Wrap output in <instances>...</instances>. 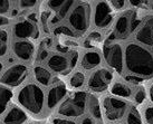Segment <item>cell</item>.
<instances>
[{
    "instance_id": "6da1fadb",
    "label": "cell",
    "mask_w": 153,
    "mask_h": 124,
    "mask_svg": "<svg viewBox=\"0 0 153 124\" xmlns=\"http://www.w3.org/2000/svg\"><path fill=\"white\" fill-rule=\"evenodd\" d=\"M124 64L128 73L141 78L153 76V55L137 43H130L124 49Z\"/></svg>"
},
{
    "instance_id": "7a4b0ae2",
    "label": "cell",
    "mask_w": 153,
    "mask_h": 124,
    "mask_svg": "<svg viewBox=\"0 0 153 124\" xmlns=\"http://www.w3.org/2000/svg\"><path fill=\"white\" fill-rule=\"evenodd\" d=\"M17 102L22 110L33 115H40L46 106V95L43 87L36 83L22 85L16 95Z\"/></svg>"
},
{
    "instance_id": "3957f363",
    "label": "cell",
    "mask_w": 153,
    "mask_h": 124,
    "mask_svg": "<svg viewBox=\"0 0 153 124\" xmlns=\"http://www.w3.org/2000/svg\"><path fill=\"white\" fill-rule=\"evenodd\" d=\"M88 95L85 92H75L58 105V115L66 119H76L85 114Z\"/></svg>"
},
{
    "instance_id": "277c9868",
    "label": "cell",
    "mask_w": 153,
    "mask_h": 124,
    "mask_svg": "<svg viewBox=\"0 0 153 124\" xmlns=\"http://www.w3.org/2000/svg\"><path fill=\"white\" fill-rule=\"evenodd\" d=\"M128 110V103L116 96H105L102 101L103 116L110 123L121 122V120L126 116Z\"/></svg>"
},
{
    "instance_id": "5b68a950",
    "label": "cell",
    "mask_w": 153,
    "mask_h": 124,
    "mask_svg": "<svg viewBox=\"0 0 153 124\" xmlns=\"http://www.w3.org/2000/svg\"><path fill=\"white\" fill-rule=\"evenodd\" d=\"M91 7L87 2H77L68 16V24L75 33L83 34L88 29L91 22Z\"/></svg>"
},
{
    "instance_id": "8992f818",
    "label": "cell",
    "mask_w": 153,
    "mask_h": 124,
    "mask_svg": "<svg viewBox=\"0 0 153 124\" xmlns=\"http://www.w3.org/2000/svg\"><path fill=\"white\" fill-rule=\"evenodd\" d=\"M103 56L106 64L115 69L117 73H122L124 67V51L122 46L114 42H108L103 47Z\"/></svg>"
},
{
    "instance_id": "52a82bcc",
    "label": "cell",
    "mask_w": 153,
    "mask_h": 124,
    "mask_svg": "<svg viewBox=\"0 0 153 124\" xmlns=\"http://www.w3.org/2000/svg\"><path fill=\"white\" fill-rule=\"evenodd\" d=\"M134 11L128 10L124 11L116 19L114 26V30L112 33V36L108 38V42L117 40V39H125L128 35L133 33V20L135 17Z\"/></svg>"
},
{
    "instance_id": "ba28073f",
    "label": "cell",
    "mask_w": 153,
    "mask_h": 124,
    "mask_svg": "<svg viewBox=\"0 0 153 124\" xmlns=\"http://www.w3.org/2000/svg\"><path fill=\"white\" fill-rule=\"evenodd\" d=\"M27 75H28V67L25 64L17 63L4 69V73L0 76V82L4 85L15 87V86L20 85L26 79Z\"/></svg>"
},
{
    "instance_id": "9c48e42d",
    "label": "cell",
    "mask_w": 153,
    "mask_h": 124,
    "mask_svg": "<svg viewBox=\"0 0 153 124\" xmlns=\"http://www.w3.org/2000/svg\"><path fill=\"white\" fill-rule=\"evenodd\" d=\"M114 19L113 10L110 2L107 1H97L94 7L93 20L94 25L100 29H104L110 27Z\"/></svg>"
},
{
    "instance_id": "30bf717a",
    "label": "cell",
    "mask_w": 153,
    "mask_h": 124,
    "mask_svg": "<svg viewBox=\"0 0 153 124\" xmlns=\"http://www.w3.org/2000/svg\"><path fill=\"white\" fill-rule=\"evenodd\" d=\"M113 81V73L107 68L96 69L95 72L91 74L87 82V86L89 90L93 92H104L108 88L111 83Z\"/></svg>"
},
{
    "instance_id": "8fae6325",
    "label": "cell",
    "mask_w": 153,
    "mask_h": 124,
    "mask_svg": "<svg viewBox=\"0 0 153 124\" xmlns=\"http://www.w3.org/2000/svg\"><path fill=\"white\" fill-rule=\"evenodd\" d=\"M13 36L18 40H28V38H36L38 36V28L36 22L29 18L22 19L13 25Z\"/></svg>"
},
{
    "instance_id": "7c38bea8",
    "label": "cell",
    "mask_w": 153,
    "mask_h": 124,
    "mask_svg": "<svg viewBox=\"0 0 153 124\" xmlns=\"http://www.w3.org/2000/svg\"><path fill=\"white\" fill-rule=\"evenodd\" d=\"M67 87L64 83H56L51 86L46 93V107L51 111L55 107L58 106V104L63 102V99L66 97Z\"/></svg>"
},
{
    "instance_id": "4fadbf2b",
    "label": "cell",
    "mask_w": 153,
    "mask_h": 124,
    "mask_svg": "<svg viewBox=\"0 0 153 124\" xmlns=\"http://www.w3.org/2000/svg\"><path fill=\"white\" fill-rule=\"evenodd\" d=\"M135 39L144 46H153V16H148L136 30Z\"/></svg>"
},
{
    "instance_id": "5bb4252c",
    "label": "cell",
    "mask_w": 153,
    "mask_h": 124,
    "mask_svg": "<svg viewBox=\"0 0 153 124\" xmlns=\"http://www.w3.org/2000/svg\"><path fill=\"white\" fill-rule=\"evenodd\" d=\"M28 121L29 117L27 115V112L16 105L9 107L1 119L2 124H27Z\"/></svg>"
},
{
    "instance_id": "9a60e30c",
    "label": "cell",
    "mask_w": 153,
    "mask_h": 124,
    "mask_svg": "<svg viewBox=\"0 0 153 124\" xmlns=\"http://www.w3.org/2000/svg\"><path fill=\"white\" fill-rule=\"evenodd\" d=\"M13 51L18 59L29 62L35 55V45L30 40H17L13 45Z\"/></svg>"
},
{
    "instance_id": "2e32d148",
    "label": "cell",
    "mask_w": 153,
    "mask_h": 124,
    "mask_svg": "<svg viewBox=\"0 0 153 124\" xmlns=\"http://www.w3.org/2000/svg\"><path fill=\"white\" fill-rule=\"evenodd\" d=\"M47 66L55 73H64L71 67V60L63 54H54L47 59Z\"/></svg>"
},
{
    "instance_id": "e0dca14e",
    "label": "cell",
    "mask_w": 153,
    "mask_h": 124,
    "mask_svg": "<svg viewBox=\"0 0 153 124\" xmlns=\"http://www.w3.org/2000/svg\"><path fill=\"white\" fill-rule=\"evenodd\" d=\"M101 62H102V56L100 53L95 50H89L86 51L82 57L81 66L82 68L86 69V71H91V69L97 67L98 65L101 64Z\"/></svg>"
},
{
    "instance_id": "ac0fdd59",
    "label": "cell",
    "mask_w": 153,
    "mask_h": 124,
    "mask_svg": "<svg viewBox=\"0 0 153 124\" xmlns=\"http://www.w3.org/2000/svg\"><path fill=\"white\" fill-rule=\"evenodd\" d=\"M87 111H88L89 115L94 120L102 121L103 119V111L100 101L97 97H95L94 95H88L87 99Z\"/></svg>"
},
{
    "instance_id": "d6986e66",
    "label": "cell",
    "mask_w": 153,
    "mask_h": 124,
    "mask_svg": "<svg viewBox=\"0 0 153 124\" xmlns=\"http://www.w3.org/2000/svg\"><path fill=\"white\" fill-rule=\"evenodd\" d=\"M35 81L40 86H48L53 81L51 73L43 66H36L34 68Z\"/></svg>"
},
{
    "instance_id": "ffe728a7",
    "label": "cell",
    "mask_w": 153,
    "mask_h": 124,
    "mask_svg": "<svg viewBox=\"0 0 153 124\" xmlns=\"http://www.w3.org/2000/svg\"><path fill=\"white\" fill-rule=\"evenodd\" d=\"M111 93L120 99H128L133 94V91H132L131 86L126 85L125 83L115 82L111 87Z\"/></svg>"
},
{
    "instance_id": "44dd1931",
    "label": "cell",
    "mask_w": 153,
    "mask_h": 124,
    "mask_svg": "<svg viewBox=\"0 0 153 124\" xmlns=\"http://www.w3.org/2000/svg\"><path fill=\"white\" fill-rule=\"evenodd\" d=\"M125 124H144L141 113L135 106H130V110L125 116Z\"/></svg>"
},
{
    "instance_id": "7402d4cb",
    "label": "cell",
    "mask_w": 153,
    "mask_h": 124,
    "mask_svg": "<svg viewBox=\"0 0 153 124\" xmlns=\"http://www.w3.org/2000/svg\"><path fill=\"white\" fill-rule=\"evenodd\" d=\"M75 4V1H65V4H63V7L57 11V15H56L55 18L51 19V24H56L57 22H60L63 20L66 16H69V13L72 11L73 6Z\"/></svg>"
},
{
    "instance_id": "603a6c76",
    "label": "cell",
    "mask_w": 153,
    "mask_h": 124,
    "mask_svg": "<svg viewBox=\"0 0 153 124\" xmlns=\"http://www.w3.org/2000/svg\"><path fill=\"white\" fill-rule=\"evenodd\" d=\"M13 97V92L6 87H0V115L4 114L7 104Z\"/></svg>"
},
{
    "instance_id": "cb8c5ba5",
    "label": "cell",
    "mask_w": 153,
    "mask_h": 124,
    "mask_svg": "<svg viewBox=\"0 0 153 124\" xmlns=\"http://www.w3.org/2000/svg\"><path fill=\"white\" fill-rule=\"evenodd\" d=\"M8 33L4 29H0V57H4L8 53L9 48Z\"/></svg>"
},
{
    "instance_id": "d4e9b609",
    "label": "cell",
    "mask_w": 153,
    "mask_h": 124,
    "mask_svg": "<svg viewBox=\"0 0 153 124\" xmlns=\"http://www.w3.org/2000/svg\"><path fill=\"white\" fill-rule=\"evenodd\" d=\"M84 82H85V75L82 72H76L69 78V85L74 88H78V87L83 86Z\"/></svg>"
},
{
    "instance_id": "484cf974",
    "label": "cell",
    "mask_w": 153,
    "mask_h": 124,
    "mask_svg": "<svg viewBox=\"0 0 153 124\" xmlns=\"http://www.w3.org/2000/svg\"><path fill=\"white\" fill-rule=\"evenodd\" d=\"M53 34L54 35H57V36H62V37H73L74 36V31H73L69 27L67 26H64V25H60V26H57L54 28L53 30Z\"/></svg>"
},
{
    "instance_id": "4316f807",
    "label": "cell",
    "mask_w": 153,
    "mask_h": 124,
    "mask_svg": "<svg viewBox=\"0 0 153 124\" xmlns=\"http://www.w3.org/2000/svg\"><path fill=\"white\" fill-rule=\"evenodd\" d=\"M101 40H102L101 33L94 31V33H92V34H89L87 36V38L85 40V46L86 47H93L95 45H97L98 43H101Z\"/></svg>"
},
{
    "instance_id": "83f0119b",
    "label": "cell",
    "mask_w": 153,
    "mask_h": 124,
    "mask_svg": "<svg viewBox=\"0 0 153 124\" xmlns=\"http://www.w3.org/2000/svg\"><path fill=\"white\" fill-rule=\"evenodd\" d=\"M142 119L145 124H153V105H146L143 108Z\"/></svg>"
},
{
    "instance_id": "f1b7e54d",
    "label": "cell",
    "mask_w": 153,
    "mask_h": 124,
    "mask_svg": "<svg viewBox=\"0 0 153 124\" xmlns=\"http://www.w3.org/2000/svg\"><path fill=\"white\" fill-rule=\"evenodd\" d=\"M11 4L13 2H10L8 0H0V16H4L11 11Z\"/></svg>"
},
{
    "instance_id": "f546056e",
    "label": "cell",
    "mask_w": 153,
    "mask_h": 124,
    "mask_svg": "<svg viewBox=\"0 0 153 124\" xmlns=\"http://www.w3.org/2000/svg\"><path fill=\"white\" fill-rule=\"evenodd\" d=\"M37 4H38L37 1H31V0H29V1H27V0H20V1L16 2V4L18 6L19 9H31L34 8Z\"/></svg>"
},
{
    "instance_id": "4dcf8cb0",
    "label": "cell",
    "mask_w": 153,
    "mask_h": 124,
    "mask_svg": "<svg viewBox=\"0 0 153 124\" xmlns=\"http://www.w3.org/2000/svg\"><path fill=\"white\" fill-rule=\"evenodd\" d=\"M51 124H77L72 119H66V117H53Z\"/></svg>"
},
{
    "instance_id": "1f68e13d",
    "label": "cell",
    "mask_w": 153,
    "mask_h": 124,
    "mask_svg": "<svg viewBox=\"0 0 153 124\" xmlns=\"http://www.w3.org/2000/svg\"><path fill=\"white\" fill-rule=\"evenodd\" d=\"M65 4V1H47L46 4L48 6V8L53 10V11H58L63 4Z\"/></svg>"
},
{
    "instance_id": "d6a6232c",
    "label": "cell",
    "mask_w": 153,
    "mask_h": 124,
    "mask_svg": "<svg viewBox=\"0 0 153 124\" xmlns=\"http://www.w3.org/2000/svg\"><path fill=\"white\" fill-rule=\"evenodd\" d=\"M134 99L137 104H142L145 99V91L143 88H139L134 94Z\"/></svg>"
},
{
    "instance_id": "836d02e7",
    "label": "cell",
    "mask_w": 153,
    "mask_h": 124,
    "mask_svg": "<svg viewBox=\"0 0 153 124\" xmlns=\"http://www.w3.org/2000/svg\"><path fill=\"white\" fill-rule=\"evenodd\" d=\"M128 2V1H123V0H119V1H111L110 4L113 6V8L116 9V10H121V9H123Z\"/></svg>"
},
{
    "instance_id": "e575fe53",
    "label": "cell",
    "mask_w": 153,
    "mask_h": 124,
    "mask_svg": "<svg viewBox=\"0 0 153 124\" xmlns=\"http://www.w3.org/2000/svg\"><path fill=\"white\" fill-rule=\"evenodd\" d=\"M125 79L128 82H131L133 84H137V83H141V82L143 81V78H141V77H137V76H134V75H126L125 76Z\"/></svg>"
},
{
    "instance_id": "d590c367",
    "label": "cell",
    "mask_w": 153,
    "mask_h": 124,
    "mask_svg": "<svg viewBox=\"0 0 153 124\" xmlns=\"http://www.w3.org/2000/svg\"><path fill=\"white\" fill-rule=\"evenodd\" d=\"M77 60H78V53L73 51L72 56H71V67H74L77 64Z\"/></svg>"
},
{
    "instance_id": "8d00e7d4",
    "label": "cell",
    "mask_w": 153,
    "mask_h": 124,
    "mask_svg": "<svg viewBox=\"0 0 153 124\" xmlns=\"http://www.w3.org/2000/svg\"><path fill=\"white\" fill-rule=\"evenodd\" d=\"M10 22V19L6 16H0V27H4V26L9 25Z\"/></svg>"
},
{
    "instance_id": "74e56055",
    "label": "cell",
    "mask_w": 153,
    "mask_h": 124,
    "mask_svg": "<svg viewBox=\"0 0 153 124\" xmlns=\"http://www.w3.org/2000/svg\"><path fill=\"white\" fill-rule=\"evenodd\" d=\"M94 119H92L91 116H85V117H83L82 119V122L81 124H95V122H94Z\"/></svg>"
},
{
    "instance_id": "f35d334b",
    "label": "cell",
    "mask_w": 153,
    "mask_h": 124,
    "mask_svg": "<svg viewBox=\"0 0 153 124\" xmlns=\"http://www.w3.org/2000/svg\"><path fill=\"white\" fill-rule=\"evenodd\" d=\"M47 56H48V50L47 49H42V50L39 51L38 58L40 60H45L47 58Z\"/></svg>"
},
{
    "instance_id": "ab89813d",
    "label": "cell",
    "mask_w": 153,
    "mask_h": 124,
    "mask_svg": "<svg viewBox=\"0 0 153 124\" xmlns=\"http://www.w3.org/2000/svg\"><path fill=\"white\" fill-rule=\"evenodd\" d=\"M149 97H150V101L153 103V83L151 84L149 88Z\"/></svg>"
},
{
    "instance_id": "60d3db41",
    "label": "cell",
    "mask_w": 153,
    "mask_h": 124,
    "mask_svg": "<svg viewBox=\"0 0 153 124\" xmlns=\"http://www.w3.org/2000/svg\"><path fill=\"white\" fill-rule=\"evenodd\" d=\"M4 73V64L0 62V76H1V74Z\"/></svg>"
},
{
    "instance_id": "b9f144b4",
    "label": "cell",
    "mask_w": 153,
    "mask_h": 124,
    "mask_svg": "<svg viewBox=\"0 0 153 124\" xmlns=\"http://www.w3.org/2000/svg\"><path fill=\"white\" fill-rule=\"evenodd\" d=\"M148 6H149V8L151 9V10H153V1H149Z\"/></svg>"
},
{
    "instance_id": "7bdbcfd3",
    "label": "cell",
    "mask_w": 153,
    "mask_h": 124,
    "mask_svg": "<svg viewBox=\"0 0 153 124\" xmlns=\"http://www.w3.org/2000/svg\"><path fill=\"white\" fill-rule=\"evenodd\" d=\"M110 124H124L122 122H113V123H110Z\"/></svg>"
},
{
    "instance_id": "ee69618b",
    "label": "cell",
    "mask_w": 153,
    "mask_h": 124,
    "mask_svg": "<svg viewBox=\"0 0 153 124\" xmlns=\"http://www.w3.org/2000/svg\"><path fill=\"white\" fill-rule=\"evenodd\" d=\"M96 124H103L102 122H98V123H96Z\"/></svg>"
}]
</instances>
